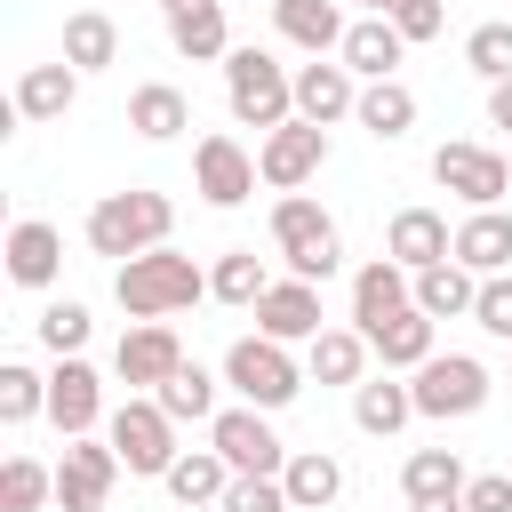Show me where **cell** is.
Masks as SVG:
<instances>
[{
  "label": "cell",
  "mask_w": 512,
  "mask_h": 512,
  "mask_svg": "<svg viewBox=\"0 0 512 512\" xmlns=\"http://www.w3.org/2000/svg\"><path fill=\"white\" fill-rule=\"evenodd\" d=\"M168 232H176V200H168V192H144V184L104 192V200L88 208V248L112 256V264H136V256H152V248H168Z\"/></svg>",
  "instance_id": "cell-1"
},
{
  "label": "cell",
  "mask_w": 512,
  "mask_h": 512,
  "mask_svg": "<svg viewBox=\"0 0 512 512\" xmlns=\"http://www.w3.org/2000/svg\"><path fill=\"white\" fill-rule=\"evenodd\" d=\"M112 296H120L128 320H168V312H192L208 296V272L192 256H176V248H152V256L112 272Z\"/></svg>",
  "instance_id": "cell-2"
},
{
  "label": "cell",
  "mask_w": 512,
  "mask_h": 512,
  "mask_svg": "<svg viewBox=\"0 0 512 512\" xmlns=\"http://www.w3.org/2000/svg\"><path fill=\"white\" fill-rule=\"evenodd\" d=\"M224 104L240 128H288L296 120V72L272 56V48H232L224 56Z\"/></svg>",
  "instance_id": "cell-3"
},
{
  "label": "cell",
  "mask_w": 512,
  "mask_h": 512,
  "mask_svg": "<svg viewBox=\"0 0 512 512\" xmlns=\"http://www.w3.org/2000/svg\"><path fill=\"white\" fill-rule=\"evenodd\" d=\"M272 248H280V264H288V280H336V264H344V240H336V216L312 200V192H280L272 200Z\"/></svg>",
  "instance_id": "cell-4"
},
{
  "label": "cell",
  "mask_w": 512,
  "mask_h": 512,
  "mask_svg": "<svg viewBox=\"0 0 512 512\" xmlns=\"http://www.w3.org/2000/svg\"><path fill=\"white\" fill-rule=\"evenodd\" d=\"M104 440L120 448L128 480H168V464L184 456V448H176V416H168L152 392H128V400L104 416Z\"/></svg>",
  "instance_id": "cell-5"
},
{
  "label": "cell",
  "mask_w": 512,
  "mask_h": 512,
  "mask_svg": "<svg viewBox=\"0 0 512 512\" xmlns=\"http://www.w3.org/2000/svg\"><path fill=\"white\" fill-rule=\"evenodd\" d=\"M224 384L240 392V408H288L296 392H304V360L288 352V344H272V336H240L232 352H224Z\"/></svg>",
  "instance_id": "cell-6"
},
{
  "label": "cell",
  "mask_w": 512,
  "mask_h": 512,
  "mask_svg": "<svg viewBox=\"0 0 512 512\" xmlns=\"http://www.w3.org/2000/svg\"><path fill=\"white\" fill-rule=\"evenodd\" d=\"M408 392H416V416H480L488 408V392H496V376L472 360V352H432L416 376H408Z\"/></svg>",
  "instance_id": "cell-7"
},
{
  "label": "cell",
  "mask_w": 512,
  "mask_h": 512,
  "mask_svg": "<svg viewBox=\"0 0 512 512\" xmlns=\"http://www.w3.org/2000/svg\"><path fill=\"white\" fill-rule=\"evenodd\" d=\"M208 448H216L232 472H248V480H280V472H288V456H296V448H280V432H272V416H264V408H216Z\"/></svg>",
  "instance_id": "cell-8"
},
{
  "label": "cell",
  "mask_w": 512,
  "mask_h": 512,
  "mask_svg": "<svg viewBox=\"0 0 512 512\" xmlns=\"http://www.w3.org/2000/svg\"><path fill=\"white\" fill-rule=\"evenodd\" d=\"M432 184L456 192L464 208H504V192H512V160L488 152V144H440V152H432Z\"/></svg>",
  "instance_id": "cell-9"
},
{
  "label": "cell",
  "mask_w": 512,
  "mask_h": 512,
  "mask_svg": "<svg viewBox=\"0 0 512 512\" xmlns=\"http://www.w3.org/2000/svg\"><path fill=\"white\" fill-rule=\"evenodd\" d=\"M128 464H120V448L112 440H64V456H56V512H104V496H112V480H120Z\"/></svg>",
  "instance_id": "cell-10"
},
{
  "label": "cell",
  "mask_w": 512,
  "mask_h": 512,
  "mask_svg": "<svg viewBox=\"0 0 512 512\" xmlns=\"http://www.w3.org/2000/svg\"><path fill=\"white\" fill-rule=\"evenodd\" d=\"M256 152L240 144V136H200L192 144V192L208 200V208H240L248 192H256Z\"/></svg>",
  "instance_id": "cell-11"
},
{
  "label": "cell",
  "mask_w": 512,
  "mask_h": 512,
  "mask_svg": "<svg viewBox=\"0 0 512 512\" xmlns=\"http://www.w3.org/2000/svg\"><path fill=\"white\" fill-rule=\"evenodd\" d=\"M256 168H264V184H272V192H304V184L328 168V128H312V120L272 128V136L256 144Z\"/></svg>",
  "instance_id": "cell-12"
},
{
  "label": "cell",
  "mask_w": 512,
  "mask_h": 512,
  "mask_svg": "<svg viewBox=\"0 0 512 512\" xmlns=\"http://www.w3.org/2000/svg\"><path fill=\"white\" fill-rule=\"evenodd\" d=\"M176 368H184V344H176L168 320H136V328L112 344V376H120L128 392H160Z\"/></svg>",
  "instance_id": "cell-13"
},
{
  "label": "cell",
  "mask_w": 512,
  "mask_h": 512,
  "mask_svg": "<svg viewBox=\"0 0 512 512\" xmlns=\"http://www.w3.org/2000/svg\"><path fill=\"white\" fill-rule=\"evenodd\" d=\"M48 424L64 432V440H88L96 424H104V376L72 352V360H56V376H48Z\"/></svg>",
  "instance_id": "cell-14"
},
{
  "label": "cell",
  "mask_w": 512,
  "mask_h": 512,
  "mask_svg": "<svg viewBox=\"0 0 512 512\" xmlns=\"http://www.w3.org/2000/svg\"><path fill=\"white\" fill-rule=\"evenodd\" d=\"M416 304V272L408 264H392V256H376V264H360L352 272V328L360 336H376L384 320H400Z\"/></svg>",
  "instance_id": "cell-15"
},
{
  "label": "cell",
  "mask_w": 512,
  "mask_h": 512,
  "mask_svg": "<svg viewBox=\"0 0 512 512\" xmlns=\"http://www.w3.org/2000/svg\"><path fill=\"white\" fill-rule=\"evenodd\" d=\"M400 56H408V40H400L392 16H352L344 48H336V64H344L360 88H368V80H400Z\"/></svg>",
  "instance_id": "cell-16"
},
{
  "label": "cell",
  "mask_w": 512,
  "mask_h": 512,
  "mask_svg": "<svg viewBox=\"0 0 512 512\" xmlns=\"http://www.w3.org/2000/svg\"><path fill=\"white\" fill-rule=\"evenodd\" d=\"M352 112H360V80H352L344 64H328V56L296 64V120L336 128V120H352Z\"/></svg>",
  "instance_id": "cell-17"
},
{
  "label": "cell",
  "mask_w": 512,
  "mask_h": 512,
  "mask_svg": "<svg viewBox=\"0 0 512 512\" xmlns=\"http://www.w3.org/2000/svg\"><path fill=\"white\" fill-rule=\"evenodd\" d=\"M384 256H392V264H408V272H432V264H448V256H456V232H448V216H440V208H400V216L384 224Z\"/></svg>",
  "instance_id": "cell-18"
},
{
  "label": "cell",
  "mask_w": 512,
  "mask_h": 512,
  "mask_svg": "<svg viewBox=\"0 0 512 512\" xmlns=\"http://www.w3.org/2000/svg\"><path fill=\"white\" fill-rule=\"evenodd\" d=\"M328 320H320V288L312 280H272L264 288V304H256V336H272V344H312Z\"/></svg>",
  "instance_id": "cell-19"
},
{
  "label": "cell",
  "mask_w": 512,
  "mask_h": 512,
  "mask_svg": "<svg viewBox=\"0 0 512 512\" xmlns=\"http://www.w3.org/2000/svg\"><path fill=\"white\" fill-rule=\"evenodd\" d=\"M0 256H8V280H16V288H48V280L64 272V232H56L48 216H16Z\"/></svg>",
  "instance_id": "cell-20"
},
{
  "label": "cell",
  "mask_w": 512,
  "mask_h": 512,
  "mask_svg": "<svg viewBox=\"0 0 512 512\" xmlns=\"http://www.w3.org/2000/svg\"><path fill=\"white\" fill-rule=\"evenodd\" d=\"M272 32L288 48H304V56H336L344 32H352V16L336 0H272Z\"/></svg>",
  "instance_id": "cell-21"
},
{
  "label": "cell",
  "mask_w": 512,
  "mask_h": 512,
  "mask_svg": "<svg viewBox=\"0 0 512 512\" xmlns=\"http://www.w3.org/2000/svg\"><path fill=\"white\" fill-rule=\"evenodd\" d=\"M168 48L184 64H224L232 56V24H224V0H192L168 16Z\"/></svg>",
  "instance_id": "cell-22"
},
{
  "label": "cell",
  "mask_w": 512,
  "mask_h": 512,
  "mask_svg": "<svg viewBox=\"0 0 512 512\" xmlns=\"http://www.w3.org/2000/svg\"><path fill=\"white\" fill-rule=\"evenodd\" d=\"M456 264L480 272V280L512 272V216H504V208H472V216L456 224Z\"/></svg>",
  "instance_id": "cell-23"
},
{
  "label": "cell",
  "mask_w": 512,
  "mask_h": 512,
  "mask_svg": "<svg viewBox=\"0 0 512 512\" xmlns=\"http://www.w3.org/2000/svg\"><path fill=\"white\" fill-rule=\"evenodd\" d=\"M72 104H80V72H72L64 56L16 72V120H64Z\"/></svg>",
  "instance_id": "cell-24"
},
{
  "label": "cell",
  "mask_w": 512,
  "mask_h": 512,
  "mask_svg": "<svg viewBox=\"0 0 512 512\" xmlns=\"http://www.w3.org/2000/svg\"><path fill=\"white\" fill-rule=\"evenodd\" d=\"M128 128H136L144 144H168V136L192 128V96H184L176 80H144V88H128Z\"/></svg>",
  "instance_id": "cell-25"
},
{
  "label": "cell",
  "mask_w": 512,
  "mask_h": 512,
  "mask_svg": "<svg viewBox=\"0 0 512 512\" xmlns=\"http://www.w3.org/2000/svg\"><path fill=\"white\" fill-rule=\"evenodd\" d=\"M64 64L88 80V72H112L120 64V24L104 16V8H72L64 16Z\"/></svg>",
  "instance_id": "cell-26"
},
{
  "label": "cell",
  "mask_w": 512,
  "mask_h": 512,
  "mask_svg": "<svg viewBox=\"0 0 512 512\" xmlns=\"http://www.w3.org/2000/svg\"><path fill=\"white\" fill-rule=\"evenodd\" d=\"M304 376L312 384H368V336L360 328H320L304 344Z\"/></svg>",
  "instance_id": "cell-27"
},
{
  "label": "cell",
  "mask_w": 512,
  "mask_h": 512,
  "mask_svg": "<svg viewBox=\"0 0 512 512\" xmlns=\"http://www.w3.org/2000/svg\"><path fill=\"white\" fill-rule=\"evenodd\" d=\"M408 416H416V392H408L392 368H384V376H368V384H352V424H360L368 440H392Z\"/></svg>",
  "instance_id": "cell-28"
},
{
  "label": "cell",
  "mask_w": 512,
  "mask_h": 512,
  "mask_svg": "<svg viewBox=\"0 0 512 512\" xmlns=\"http://www.w3.org/2000/svg\"><path fill=\"white\" fill-rule=\"evenodd\" d=\"M472 304H480V272H464L456 256L416 272V312L424 320H472Z\"/></svg>",
  "instance_id": "cell-29"
},
{
  "label": "cell",
  "mask_w": 512,
  "mask_h": 512,
  "mask_svg": "<svg viewBox=\"0 0 512 512\" xmlns=\"http://www.w3.org/2000/svg\"><path fill=\"white\" fill-rule=\"evenodd\" d=\"M464 488H472V472H464L456 448H416L400 464V496L408 504H440V496H464Z\"/></svg>",
  "instance_id": "cell-30"
},
{
  "label": "cell",
  "mask_w": 512,
  "mask_h": 512,
  "mask_svg": "<svg viewBox=\"0 0 512 512\" xmlns=\"http://www.w3.org/2000/svg\"><path fill=\"white\" fill-rule=\"evenodd\" d=\"M280 488H288V504H296V512H328V504L344 496V464H336L328 448H296V456H288V472H280Z\"/></svg>",
  "instance_id": "cell-31"
},
{
  "label": "cell",
  "mask_w": 512,
  "mask_h": 512,
  "mask_svg": "<svg viewBox=\"0 0 512 512\" xmlns=\"http://www.w3.org/2000/svg\"><path fill=\"white\" fill-rule=\"evenodd\" d=\"M376 144H400L408 128H416V96H408V80H368L360 88V112H352Z\"/></svg>",
  "instance_id": "cell-32"
},
{
  "label": "cell",
  "mask_w": 512,
  "mask_h": 512,
  "mask_svg": "<svg viewBox=\"0 0 512 512\" xmlns=\"http://www.w3.org/2000/svg\"><path fill=\"white\" fill-rule=\"evenodd\" d=\"M264 288H272V272H264V256H256V248H224V256L208 264V296H216V304L256 312V304H264Z\"/></svg>",
  "instance_id": "cell-33"
},
{
  "label": "cell",
  "mask_w": 512,
  "mask_h": 512,
  "mask_svg": "<svg viewBox=\"0 0 512 512\" xmlns=\"http://www.w3.org/2000/svg\"><path fill=\"white\" fill-rule=\"evenodd\" d=\"M432 328H440V320H424V312H416V304H408V312H400V320H384V328H376V336H368V352H376V360H384V368H408V376H416V368H424V360H432V352H440V344H432Z\"/></svg>",
  "instance_id": "cell-34"
},
{
  "label": "cell",
  "mask_w": 512,
  "mask_h": 512,
  "mask_svg": "<svg viewBox=\"0 0 512 512\" xmlns=\"http://www.w3.org/2000/svg\"><path fill=\"white\" fill-rule=\"evenodd\" d=\"M232 480H240V472H232L216 448H184V456L168 464V496H176V504H224Z\"/></svg>",
  "instance_id": "cell-35"
},
{
  "label": "cell",
  "mask_w": 512,
  "mask_h": 512,
  "mask_svg": "<svg viewBox=\"0 0 512 512\" xmlns=\"http://www.w3.org/2000/svg\"><path fill=\"white\" fill-rule=\"evenodd\" d=\"M152 400H160L176 424H216V376H208L200 360H184V368H176V376H168Z\"/></svg>",
  "instance_id": "cell-36"
},
{
  "label": "cell",
  "mask_w": 512,
  "mask_h": 512,
  "mask_svg": "<svg viewBox=\"0 0 512 512\" xmlns=\"http://www.w3.org/2000/svg\"><path fill=\"white\" fill-rule=\"evenodd\" d=\"M40 504H56V464L8 456L0 464V512H40Z\"/></svg>",
  "instance_id": "cell-37"
},
{
  "label": "cell",
  "mask_w": 512,
  "mask_h": 512,
  "mask_svg": "<svg viewBox=\"0 0 512 512\" xmlns=\"http://www.w3.org/2000/svg\"><path fill=\"white\" fill-rule=\"evenodd\" d=\"M464 64L496 88V80H512V16H488V24H472L464 32Z\"/></svg>",
  "instance_id": "cell-38"
},
{
  "label": "cell",
  "mask_w": 512,
  "mask_h": 512,
  "mask_svg": "<svg viewBox=\"0 0 512 512\" xmlns=\"http://www.w3.org/2000/svg\"><path fill=\"white\" fill-rule=\"evenodd\" d=\"M32 416H48V376L8 360L0 368V424H32Z\"/></svg>",
  "instance_id": "cell-39"
},
{
  "label": "cell",
  "mask_w": 512,
  "mask_h": 512,
  "mask_svg": "<svg viewBox=\"0 0 512 512\" xmlns=\"http://www.w3.org/2000/svg\"><path fill=\"white\" fill-rule=\"evenodd\" d=\"M32 328H40V344H48L56 360H72V352L88 344V328H96V320H88V304H72V296H56V304H48V312H40Z\"/></svg>",
  "instance_id": "cell-40"
},
{
  "label": "cell",
  "mask_w": 512,
  "mask_h": 512,
  "mask_svg": "<svg viewBox=\"0 0 512 512\" xmlns=\"http://www.w3.org/2000/svg\"><path fill=\"white\" fill-rule=\"evenodd\" d=\"M216 512H296V504H288V488H280V480H248V472H240V480L224 488V504H216Z\"/></svg>",
  "instance_id": "cell-41"
},
{
  "label": "cell",
  "mask_w": 512,
  "mask_h": 512,
  "mask_svg": "<svg viewBox=\"0 0 512 512\" xmlns=\"http://www.w3.org/2000/svg\"><path fill=\"white\" fill-rule=\"evenodd\" d=\"M472 320H480L488 336H504V344H512V272L480 280V304H472Z\"/></svg>",
  "instance_id": "cell-42"
},
{
  "label": "cell",
  "mask_w": 512,
  "mask_h": 512,
  "mask_svg": "<svg viewBox=\"0 0 512 512\" xmlns=\"http://www.w3.org/2000/svg\"><path fill=\"white\" fill-rule=\"evenodd\" d=\"M464 512H512V472H472Z\"/></svg>",
  "instance_id": "cell-43"
},
{
  "label": "cell",
  "mask_w": 512,
  "mask_h": 512,
  "mask_svg": "<svg viewBox=\"0 0 512 512\" xmlns=\"http://www.w3.org/2000/svg\"><path fill=\"white\" fill-rule=\"evenodd\" d=\"M488 128H512V80L488 88Z\"/></svg>",
  "instance_id": "cell-44"
},
{
  "label": "cell",
  "mask_w": 512,
  "mask_h": 512,
  "mask_svg": "<svg viewBox=\"0 0 512 512\" xmlns=\"http://www.w3.org/2000/svg\"><path fill=\"white\" fill-rule=\"evenodd\" d=\"M408 512H464V496H440V504H408Z\"/></svg>",
  "instance_id": "cell-45"
},
{
  "label": "cell",
  "mask_w": 512,
  "mask_h": 512,
  "mask_svg": "<svg viewBox=\"0 0 512 512\" xmlns=\"http://www.w3.org/2000/svg\"><path fill=\"white\" fill-rule=\"evenodd\" d=\"M392 8H400V0H360V16H392Z\"/></svg>",
  "instance_id": "cell-46"
},
{
  "label": "cell",
  "mask_w": 512,
  "mask_h": 512,
  "mask_svg": "<svg viewBox=\"0 0 512 512\" xmlns=\"http://www.w3.org/2000/svg\"><path fill=\"white\" fill-rule=\"evenodd\" d=\"M152 8H160V16H176V8H192V0H152Z\"/></svg>",
  "instance_id": "cell-47"
},
{
  "label": "cell",
  "mask_w": 512,
  "mask_h": 512,
  "mask_svg": "<svg viewBox=\"0 0 512 512\" xmlns=\"http://www.w3.org/2000/svg\"><path fill=\"white\" fill-rule=\"evenodd\" d=\"M176 512H216V504H176Z\"/></svg>",
  "instance_id": "cell-48"
}]
</instances>
